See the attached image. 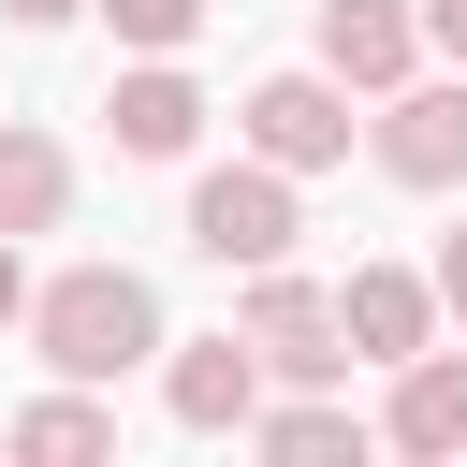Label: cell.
<instances>
[{
  "instance_id": "obj_1",
  "label": "cell",
  "mask_w": 467,
  "mask_h": 467,
  "mask_svg": "<svg viewBox=\"0 0 467 467\" xmlns=\"http://www.w3.org/2000/svg\"><path fill=\"white\" fill-rule=\"evenodd\" d=\"M29 350H44L58 379H131V365L161 350V292H146L131 263H73V277L29 292Z\"/></svg>"
},
{
  "instance_id": "obj_2",
  "label": "cell",
  "mask_w": 467,
  "mask_h": 467,
  "mask_svg": "<svg viewBox=\"0 0 467 467\" xmlns=\"http://www.w3.org/2000/svg\"><path fill=\"white\" fill-rule=\"evenodd\" d=\"M306 219H292V175L277 161H219V175H190V248L204 263H277Z\"/></svg>"
},
{
  "instance_id": "obj_3",
  "label": "cell",
  "mask_w": 467,
  "mask_h": 467,
  "mask_svg": "<svg viewBox=\"0 0 467 467\" xmlns=\"http://www.w3.org/2000/svg\"><path fill=\"white\" fill-rule=\"evenodd\" d=\"M234 336L263 350V379H336V365H350L336 292H321V277H277V263H248V321H234Z\"/></svg>"
},
{
  "instance_id": "obj_4",
  "label": "cell",
  "mask_w": 467,
  "mask_h": 467,
  "mask_svg": "<svg viewBox=\"0 0 467 467\" xmlns=\"http://www.w3.org/2000/svg\"><path fill=\"white\" fill-rule=\"evenodd\" d=\"M248 161H277V175L350 161V88H336V73H263V88H248Z\"/></svg>"
},
{
  "instance_id": "obj_5",
  "label": "cell",
  "mask_w": 467,
  "mask_h": 467,
  "mask_svg": "<svg viewBox=\"0 0 467 467\" xmlns=\"http://www.w3.org/2000/svg\"><path fill=\"white\" fill-rule=\"evenodd\" d=\"M379 175L394 190H467V88H379Z\"/></svg>"
},
{
  "instance_id": "obj_6",
  "label": "cell",
  "mask_w": 467,
  "mask_h": 467,
  "mask_svg": "<svg viewBox=\"0 0 467 467\" xmlns=\"http://www.w3.org/2000/svg\"><path fill=\"white\" fill-rule=\"evenodd\" d=\"M321 73L336 88H409L423 73V15L409 0H321Z\"/></svg>"
},
{
  "instance_id": "obj_7",
  "label": "cell",
  "mask_w": 467,
  "mask_h": 467,
  "mask_svg": "<svg viewBox=\"0 0 467 467\" xmlns=\"http://www.w3.org/2000/svg\"><path fill=\"white\" fill-rule=\"evenodd\" d=\"M336 336H350L365 365H409V350L438 336V292H423L409 263H350V292H336Z\"/></svg>"
},
{
  "instance_id": "obj_8",
  "label": "cell",
  "mask_w": 467,
  "mask_h": 467,
  "mask_svg": "<svg viewBox=\"0 0 467 467\" xmlns=\"http://www.w3.org/2000/svg\"><path fill=\"white\" fill-rule=\"evenodd\" d=\"M161 409H175L190 438H219V423H248V409H263V350H248V336H190V350L161 365Z\"/></svg>"
},
{
  "instance_id": "obj_9",
  "label": "cell",
  "mask_w": 467,
  "mask_h": 467,
  "mask_svg": "<svg viewBox=\"0 0 467 467\" xmlns=\"http://www.w3.org/2000/svg\"><path fill=\"white\" fill-rule=\"evenodd\" d=\"M102 117H117V146H131V161H190L204 88H190L175 58H146V73H117V88H102Z\"/></svg>"
},
{
  "instance_id": "obj_10",
  "label": "cell",
  "mask_w": 467,
  "mask_h": 467,
  "mask_svg": "<svg viewBox=\"0 0 467 467\" xmlns=\"http://www.w3.org/2000/svg\"><path fill=\"white\" fill-rule=\"evenodd\" d=\"M379 438H394V452H467V365H452V350H409Z\"/></svg>"
},
{
  "instance_id": "obj_11",
  "label": "cell",
  "mask_w": 467,
  "mask_h": 467,
  "mask_svg": "<svg viewBox=\"0 0 467 467\" xmlns=\"http://www.w3.org/2000/svg\"><path fill=\"white\" fill-rule=\"evenodd\" d=\"M0 452H29V467H102V452H117V409H88V379H73V394L15 409V423H0Z\"/></svg>"
},
{
  "instance_id": "obj_12",
  "label": "cell",
  "mask_w": 467,
  "mask_h": 467,
  "mask_svg": "<svg viewBox=\"0 0 467 467\" xmlns=\"http://www.w3.org/2000/svg\"><path fill=\"white\" fill-rule=\"evenodd\" d=\"M58 204H73V161L44 131H0V234H44Z\"/></svg>"
},
{
  "instance_id": "obj_13",
  "label": "cell",
  "mask_w": 467,
  "mask_h": 467,
  "mask_svg": "<svg viewBox=\"0 0 467 467\" xmlns=\"http://www.w3.org/2000/svg\"><path fill=\"white\" fill-rule=\"evenodd\" d=\"M234 438H263L277 467H321V452H365V423H350V409H321V394H292V409H248Z\"/></svg>"
},
{
  "instance_id": "obj_14",
  "label": "cell",
  "mask_w": 467,
  "mask_h": 467,
  "mask_svg": "<svg viewBox=\"0 0 467 467\" xmlns=\"http://www.w3.org/2000/svg\"><path fill=\"white\" fill-rule=\"evenodd\" d=\"M88 15H102V29L131 44V58H175V44L204 29V0H88Z\"/></svg>"
},
{
  "instance_id": "obj_15",
  "label": "cell",
  "mask_w": 467,
  "mask_h": 467,
  "mask_svg": "<svg viewBox=\"0 0 467 467\" xmlns=\"http://www.w3.org/2000/svg\"><path fill=\"white\" fill-rule=\"evenodd\" d=\"M423 292H438V306L467 321V234H438V277H423Z\"/></svg>"
},
{
  "instance_id": "obj_16",
  "label": "cell",
  "mask_w": 467,
  "mask_h": 467,
  "mask_svg": "<svg viewBox=\"0 0 467 467\" xmlns=\"http://www.w3.org/2000/svg\"><path fill=\"white\" fill-rule=\"evenodd\" d=\"M409 15H423V44H438V58H467V0H409Z\"/></svg>"
},
{
  "instance_id": "obj_17",
  "label": "cell",
  "mask_w": 467,
  "mask_h": 467,
  "mask_svg": "<svg viewBox=\"0 0 467 467\" xmlns=\"http://www.w3.org/2000/svg\"><path fill=\"white\" fill-rule=\"evenodd\" d=\"M29 321V263H15V234H0V336Z\"/></svg>"
},
{
  "instance_id": "obj_18",
  "label": "cell",
  "mask_w": 467,
  "mask_h": 467,
  "mask_svg": "<svg viewBox=\"0 0 467 467\" xmlns=\"http://www.w3.org/2000/svg\"><path fill=\"white\" fill-rule=\"evenodd\" d=\"M0 15H15V29H58V15H88V0H0Z\"/></svg>"
}]
</instances>
